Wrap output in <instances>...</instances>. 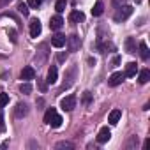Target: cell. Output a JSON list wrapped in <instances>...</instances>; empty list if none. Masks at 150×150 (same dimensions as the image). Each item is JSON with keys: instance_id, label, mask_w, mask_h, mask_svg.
<instances>
[{"instance_id": "6da1fadb", "label": "cell", "mask_w": 150, "mask_h": 150, "mask_svg": "<svg viewBox=\"0 0 150 150\" xmlns=\"http://www.w3.org/2000/svg\"><path fill=\"white\" fill-rule=\"evenodd\" d=\"M131 14H132V7L131 6H122L115 13V21H125Z\"/></svg>"}, {"instance_id": "7a4b0ae2", "label": "cell", "mask_w": 150, "mask_h": 150, "mask_svg": "<svg viewBox=\"0 0 150 150\" xmlns=\"http://www.w3.org/2000/svg\"><path fill=\"white\" fill-rule=\"evenodd\" d=\"M60 108H62L64 111H72L74 108H76V97H74V96L64 97V99L60 101Z\"/></svg>"}, {"instance_id": "3957f363", "label": "cell", "mask_w": 150, "mask_h": 150, "mask_svg": "<svg viewBox=\"0 0 150 150\" xmlns=\"http://www.w3.org/2000/svg\"><path fill=\"white\" fill-rule=\"evenodd\" d=\"M65 44L69 46V51H78V48H80L81 41H80V37H78V35H71V37H67V39H65Z\"/></svg>"}, {"instance_id": "277c9868", "label": "cell", "mask_w": 150, "mask_h": 150, "mask_svg": "<svg viewBox=\"0 0 150 150\" xmlns=\"http://www.w3.org/2000/svg\"><path fill=\"white\" fill-rule=\"evenodd\" d=\"M124 80H125V74L124 72H113L111 76H110V80H108V83H110V87H118Z\"/></svg>"}, {"instance_id": "5b68a950", "label": "cell", "mask_w": 150, "mask_h": 150, "mask_svg": "<svg viewBox=\"0 0 150 150\" xmlns=\"http://www.w3.org/2000/svg\"><path fill=\"white\" fill-rule=\"evenodd\" d=\"M34 78H35V71H34V67H30V65L23 67V71H21V80L30 81V80H34Z\"/></svg>"}, {"instance_id": "8992f818", "label": "cell", "mask_w": 150, "mask_h": 150, "mask_svg": "<svg viewBox=\"0 0 150 150\" xmlns=\"http://www.w3.org/2000/svg\"><path fill=\"white\" fill-rule=\"evenodd\" d=\"M41 30H42L41 21H39V20H32V21H30V35H32V37H37V35L41 34Z\"/></svg>"}, {"instance_id": "52a82bcc", "label": "cell", "mask_w": 150, "mask_h": 150, "mask_svg": "<svg viewBox=\"0 0 150 150\" xmlns=\"http://www.w3.org/2000/svg\"><path fill=\"white\" fill-rule=\"evenodd\" d=\"M65 35H62V34H55L53 37H51V44L55 46V48H64L65 46Z\"/></svg>"}, {"instance_id": "ba28073f", "label": "cell", "mask_w": 150, "mask_h": 150, "mask_svg": "<svg viewBox=\"0 0 150 150\" xmlns=\"http://www.w3.org/2000/svg\"><path fill=\"white\" fill-rule=\"evenodd\" d=\"M57 78H58V71H57V67H55V65H51V67L48 69V76H46V81H48L50 85H53V83L57 81Z\"/></svg>"}, {"instance_id": "9c48e42d", "label": "cell", "mask_w": 150, "mask_h": 150, "mask_svg": "<svg viewBox=\"0 0 150 150\" xmlns=\"http://www.w3.org/2000/svg\"><path fill=\"white\" fill-rule=\"evenodd\" d=\"M120 117H122V111H120V110H111L110 115H108V122H110L111 125H117L118 120H120Z\"/></svg>"}, {"instance_id": "30bf717a", "label": "cell", "mask_w": 150, "mask_h": 150, "mask_svg": "<svg viewBox=\"0 0 150 150\" xmlns=\"http://www.w3.org/2000/svg\"><path fill=\"white\" fill-rule=\"evenodd\" d=\"M110 138H111V131H110L108 127H103V129L99 131V134H97V141H99V143H106Z\"/></svg>"}, {"instance_id": "8fae6325", "label": "cell", "mask_w": 150, "mask_h": 150, "mask_svg": "<svg viewBox=\"0 0 150 150\" xmlns=\"http://www.w3.org/2000/svg\"><path fill=\"white\" fill-rule=\"evenodd\" d=\"M62 25H64V20H62V16H60V14L53 16V18H51V21H50L51 30H60V28H62Z\"/></svg>"}, {"instance_id": "7c38bea8", "label": "cell", "mask_w": 150, "mask_h": 150, "mask_svg": "<svg viewBox=\"0 0 150 150\" xmlns=\"http://www.w3.org/2000/svg\"><path fill=\"white\" fill-rule=\"evenodd\" d=\"M85 20V14L81 13V11H72L71 14H69V21L71 23H80V21H83Z\"/></svg>"}, {"instance_id": "4fadbf2b", "label": "cell", "mask_w": 150, "mask_h": 150, "mask_svg": "<svg viewBox=\"0 0 150 150\" xmlns=\"http://www.w3.org/2000/svg\"><path fill=\"white\" fill-rule=\"evenodd\" d=\"M136 71H138V67H136V64L134 62H129L127 65H125V76L127 78H132V76H136Z\"/></svg>"}, {"instance_id": "5bb4252c", "label": "cell", "mask_w": 150, "mask_h": 150, "mask_svg": "<svg viewBox=\"0 0 150 150\" xmlns=\"http://www.w3.org/2000/svg\"><path fill=\"white\" fill-rule=\"evenodd\" d=\"M74 76H76V67H71L69 69V72H67V76H65V80H69L67 83H64V88H67V87H71L72 85V81H74Z\"/></svg>"}, {"instance_id": "9a60e30c", "label": "cell", "mask_w": 150, "mask_h": 150, "mask_svg": "<svg viewBox=\"0 0 150 150\" xmlns=\"http://www.w3.org/2000/svg\"><path fill=\"white\" fill-rule=\"evenodd\" d=\"M14 113H16L18 118H21V117H25V115L28 113V106H27L25 103H20V104L16 106V111H14Z\"/></svg>"}, {"instance_id": "2e32d148", "label": "cell", "mask_w": 150, "mask_h": 150, "mask_svg": "<svg viewBox=\"0 0 150 150\" xmlns=\"http://www.w3.org/2000/svg\"><path fill=\"white\" fill-rule=\"evenodd\" d=\"M148 80H150V71H148V69L139 71V78H138V81H139L141 85H145V83H148Z\"/></svg>"}, {"instance_id": "e0dca14e", "label": "cell", "mask_w": 150, "mask_h": 150, "mask_svg": "<svg viewBox=\"0 0 150 150\" xmlns=\"http://www.w3.org/2000/svg\"><path fill=\"white\" fill-rule=\"evenodd\" d=\"M139 55H141L143 60H148V58H150V51H148L146 42H139Z\"/></svg>"}, {"instance_id": "ac0fdd59", "label": "cell", "mask_w": 150, "mask_h": 150, "mask_svg": "<svg viewBox=\"0 0 150 150\" xmlns=\"http://www.w3.org/2000/svg\"><path fill=\"white\" fill-rule=\"evenodd\" d=\"M62 122H64V120H62V117H60L58 113H55V115L50 118L48 125H51V127H60V125H62Z\"/></svg>"}, {"instance_id": "d6986e66", "label": "cell", "mask_w": 150, "mask_h": 150, "mask_svg": "<svg viewBox=\"0 0 150 150\" xmlns=\"http://www.w3.org/2000/svg\"><path fill=\"white\" fill-rule=\"evenodd\" d=\"M16 9H18V13H21L23 16H28V14H30V9H28V6H27L25 2H18V4H16Z\"/></svg>"}, {"instance_id": "ffe728a7", "label": "cell", "mask_w": 150, "mask_h": 150, "mask_svg": "<svg viewBox=\"0 0 150 150\" xmlns=\"http://www.w3.org/2000/svg\"><path fill=\"white\" fill-rule=\"evenodd\" d=\"M125 50H127V53H136V44H134V39H132V37H127V41H125Z\"/></svg>"}, {"instance_id": "44dd1931", "label": "cell", "mask_w": 150, "mask_h": 150, "mask_svg": "<svg viewBox=\"0 0 150 150\" xmlns=\"http://www.w3.org/2000/svg\"><path fill=\"white\" fill-rule=\"evenodd\" d=\"M103 11H104L103 2H96V6H94V9H92V14H94V16H101Z\"/></svg>"}, {"instance_id": "7402d4cb", "label": "cell", "mask_w": 150, "mask_h": 150, "mask_svg": "<svg viewBox=\"0 0 150 150\" xmlns=\"http://www.w3.org/2000/svg\"><path fill=\"white\" fill-rule=\"evenodd\" d=\"M65 7H67V0H57V4H55L57 13H64Z\"/></svg>"}, {"instance_id": "603a6c76", "label": "cell", "mask_w": 150, "mask_h": 150, "mask_svg": "<svg viewBox=\"0 0 150 150\" xmlns=\"http://www.w3.org/2000/svg\"><path fill=\"white\" fill-rule=\"evenodd\" d=\"M20 92H21V94H30V92H32V85H30L28 81L21 83V85H20Z\"/></svg>"}, {"instance_id": "cb8c5ba5", "label": "cell", "mask_w": 150, "mask_h": 150, "mask_svg": "<svg viewBox=\"0 0 150 150\" xmlns=\"http://www.w3.org/2000/svg\"><path fill=\"white\" fill-rule=\"evenodd\" d=\"M55 113H57V110H55V108H48V110H46V113H44V122L48 124V122H50V118H51Z\"/></svg>"}, {"instance_id": "d4e9b609", "label": "cell", "mask_w": 150, "mask_h": 150, "mask_svg": "<svg viewBox=\"0 0 150 150\" xmlns=\"http://www.w3.org/2000/svg\"><path fill=\"white\" fill-rule=\"evenodd\" d=\"M90 101H92V94H90V92H83L81 103H83V104H90Z\"/></svg>"}, {"instance_id": "484cf974", "label": "cell", "mask_w": 150, "mask_h": 150, "mask_svg": "<svg viewBox=\"0 0 150 150\" xmlns=\"http://www.w3.org/2000/svg\"><path fill=\"white\" fill-rule=\"evenodd\" d=\"M9 103V96L7 94H0V106H6Z\"/></svg>"}, {"instance_id": "4316f807", "label": "cell", "mask_w": 150, "mask_h": 150, "mask_svg": "<svg viewBox=\"0 0 150 150\" xmlns=\"http://www.w3.org/2000/svg\"><path fill=\"white\" fill-rule=\"evenodd\" d=\"M7 35H9V39H11L13 42H16V41H18V37H16V30L9 28V30H7Z\"/></svg>"}, {"instance_id": "83f0119b", "label": "cell", "mask_w": 150, "mask_h": 150, "mask_svg": "<svg viewBox=\"0 0 150 150\" xmlns=\"http://www.w3.org/2000/svg\"><path fill=\"white\" fill-rule=\"evenodd\" d=\"M42 4V0H28V6L32 7V9H35V7H39Z\"/></svg>"}, {"instance_id": "f1b7e54d", "label": "cell", "mask_w": 150, "mask_h": 150, "mask_svg": "<svg viewBox=\"0 0 150 150\" xmlns=\"http://www.w3.org/2000/svg\"><path fill=\"white\" fill-rule=\"evenodd\" d=\"M57 148H72V145L69 141H60V143H57Z\"/></svg>"}, {"instance_id": "f546056e", "label": "cell", "mask_w": 150, "mask_h": 150, "mask_svg": "<svg viewBox=\"0 0 150 150\" xmlns=\"http://www.w3.org/2000/svg\"><path fill=\"white\" fill-rule=\"evenodd\" d=\"M57 58H58V62H64V60L67 58V53H64V51H60V53L57 55Z\"/></svg>"}, {"instance_id": "4dcf8cb0", "label": "cell", "mask_w": 150, "mask_h": 150, "mask_svg": "<svg viewBox=\"0 0 150 150\" xmlns=\"http://www.w3.org/2000/svg\"><path fill=\"white\" fill-rule=\"evenodd\" d=\"M39 88H41V92H46V83L39 81Z\"/></svg>"}, {"instance_id": "1f68e13d", "label": "cell", "mask_w": 150, "mask_h": 150, "mask_svg": "<svg viewBox=\"0 0 150 150\" xmlns=\"http://www.w3.org/2000/svg\"><path fill=\"white\" fill-rule=\"evenodd\" d=\"M11 2V0H0V7H4V6H7Z\"/></svg>"}, {"instance_id": "d6a6232c", "label": "cell", "mask_w": 150, "mask_h": 150, "mask_svg": "<svg viewBox=\"0 0 150 150\" xmlns=\"http://www.w3.org/2000/svg\"><path fill=\"white\" fill-rule=\"evenodd\" d=\"M118 64H120V57H115L113 58V65H118Z\"/></svg>"}, {"instance_id": "836d02e7", "label": "cell", "mask_w": 150, "mask_h": 150, "mask_svg": "<svg viewBox=\"0 0 150 150\" xmlns=\"http://www.w3.org/2000/svg\"><path fill=\"white\" fill-rule=\"evenodd\" d=\"M148 145H150V139L146 138V139H145V143H143V148H148Z\"/></svg>"}, {"instance_id": "e575fe53", "label": "cell", "mask_w": 150, "mask_h": 150, "mask_svg": "<svg viewBox=\"0 0 150 150\" xmlns=\"http://www.w3.org/2000/svg\"><path fill=\"white\" fill-rule=\"evenodd\" d=\"M4 131V118H0V132Z\"/></svg>"}, {"instance_id": "d590c367", "label": "cell", "mask_w": 150, "mask_h": 150, "mask_svg": "<svg viewBox=\"0 0 150 150\" xmlns=\"http://www.w3.org/2000/svg\"><path fill=\"white\" fill-rule=\"evenodd\" d=\"M0 118H2V106H0Z\"/></svg>"}]
</instances>
